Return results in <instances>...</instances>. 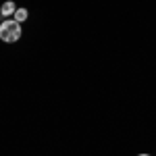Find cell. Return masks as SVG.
Returning a JSON list of instances; mask_svg holds the SVG:
<instances>
[{"instance_id": "3", "label": "cell", "mask_w": 156, "mask_h": 156, "mask_svg": "<svg viewBox=\"0 0 156 156\" xmlns=\"http://www.w3.org/2000/svg\"><path fill=\"white\" fill-rule=\"evenodd\" d=\"M25 19H27V11H25V9H17V11H15V21L21 23Z\"/></svg>"}, {"instance_id": "2", "label": "cell", "mask_w": 156, "mask_h": 156, "mask_svg": "<svg viewBox=\"0 0 156 156\" xmlns=\"http://www.w3.org/2000/svg\"><path fill=\"white\" fill-rule=\"evenodd\" d=\"M15 11H17V9H15L12 2H4L2 9H0V15H2V17H11V15H15Z\"/></svg>"}, {"instance_id": "4", "label": "cell", "mask_w": 156, "mask_h": 156, "mask_svg": "<svg viewBox=\"0 0 156 156\" xmlns=\"http://www.w3.org/2000/svg\"><path fill=\"white\" fill-rule=\"evenodd\" d=\"M140 156H150V154H140Z\"/></svg>"}, {"instance_id": "1", "label": "cell", "mask_w": 156, "mask_h": 156, "mask_svg": "<svg viewBox=\"0 0 156 156\" xmlns=\"http://www.w3.org/2000/svg\"><path fill=\"white\" fill-rule=\"evenodd\" d=\"M19 37H21V25L17 23L15 19H12V21H4V23L0 25V40L12 44V42H17Z\"/></svg>"}]
</instances>
